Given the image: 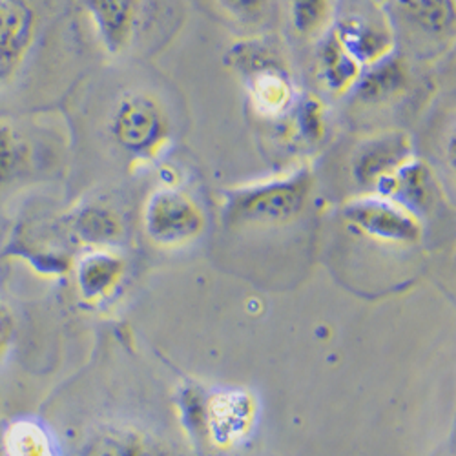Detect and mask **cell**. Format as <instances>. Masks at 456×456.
<instances>
[{
    "instance_id": "6da1fadb",
    "label": "cell",
    "mask_w": 456,
    "mask_h": 456,
    "mask_svg": "<svg viewBox=\"0 0 456 456\" xmlns=\"http://www.w3.org/2000/svg\"><path fill=\"white\" fill-rule=\"evenodd\" d=\"M59 19V0H0V108L15 101Z\"/></svg>"
},
{
    "instance_id": "9a60e30c",
    "label": "cell",
    "mask_w": 456,
    "mask_h": 456,
    "mask_svg": "<svg viewBox=\"0 0 456 456\" xmlns=\"http://www.w3.org/2000/svg\"><path fill=\"white\" fill-rule=\"evenodd\" d=\"M33 163V146L8 119L0 118V188H6L22 179Z\"/></svg>"
},
{
    "instance_id": "9c48e42d",
    "label": "cell",
    "mask_w": 456,
    "mask_h": 456,
    "mask_svg": "<svg viewBox=\"0 0 456 456\" xmlns=\"http://www.w3.org/2000/svg\"><path fill=\"white\" fill-rule=\"evenodd\" d=\"M79 6L106 55L119 57L134 45L144 0H79Z\"/></svg>"
},
{
    "instance_id": "ffe728a7",
    "label": "cell",
    "mask_w": 456,
    "mask_h": 456,
    "mask_svg": "<svg viewBox=\"0 0 456 456\" xmlns=\"http://www.w3.org/2000/svg\"><path fill=\"white\" fill-rule=\"evenodd\" d=\"M294 128L296 135L309 144L322 141L325 135V106L318 97L305 95L301 99L296 111Z\"/></svg>"
},
{
    "instance_id": "5bb4252c",
    "label": "cell",
    "mask_w": 456,
    "mask_h": 456,
    "mask_svg": "<svg viewBox=\"0 0 456 456\" xmlns=\"http://www.w3.org/2000/svg\"><path fill=\"white\" fill-rule=\"evenodd\" d=\"M71 231L75 238L94 248H108L123 238L125 226L111 208L90 205L73 216Z\"/></svg>"
},
{
    "instance_id": "8fae6325",
    "label": "cell",
    "mask_w": 456,
    "mask_h": 456,
    "mask_svg": "<svg viewBox=\"0 0 456 456\" xmlns=\"http://www.w3.org/2000/svg\"><path fill=\"white\" fill-rule=\"evenodd\" d=\"M409 86V68L396 52L379 62L367 66L354 86V95L365 104H387L398 101Z\"/></svg>"
},
{
    "instance_id": "ac0fdd59",
    "label": "cell",
    "mask_w": 456,
    "mask_h": 456,
    "mask_svg": "<svg viewBox=\"0 0 456 456\" xmlns=\"http://www.w3.org/2000/svg\"><path fill=\"white\" fill-rule=\"evenodd\" d=\"M210 3L226 22L259 29L269 24L276 0H210Z\"/></svg>"
},
{
    "instance_id": "277c9868",
    "label": "cell",
    "mask_w": 456,
    "mask_h": 456,
    "mask_svg": "<svg viewBox=\"0 0 456 456\" xmlns=\"http://www.w3.org/2000/svg\"><path fill=\"white\" fill-rule=\"evenodd\" d=\"M108 134L119 150L134 159H154L170 137L163 104L146 92H126L113 104Z\"/></svg>"
},
{
    "instance_id": "e0dca14e",
    "label": "cell",
    "mask_w": 456,
    "mask_h": 456,
    "mask_svg": "<svg viewBox=\"0 0 456 456\" xmlns=\"http://www.w3.org/2000/svg\"><path fill=\"white\" fill-rule=\"evenodd\" d=\"M88 456H167V452L135 431L119 429L110 431L94 442Z\"/></svg>"
},
{
    "instance_id": "30bf717a",
    "label": "cell",
    "mask_w": 456,
    "mask_h": 456,
    "mask_svg": "<svg viewBox=\"0 0 456 456\" xmlns=\"http://www.w3.org/2000/svg\"><path fill=\"white\" fill-rule=\"evenodd\" d=\"M330 29L363 69L396 52V35L386 13L382 17L351 13L332 24Z\"/></svg>"
},
{
    "instance_id": "3957f363",
    "label": "cell",
    "mask_w": 456,
    "mask_h": 456,
    "mask_svg": "<svg viewBox=\"0 0 456 456\" xmlns=\"http://www.w3.org/2000/svg\"><path fill=\"white\" fill-rule=\"evenodd\" d=\"M223 62L245 83L257 116L281 118L296 102L289 59L274 35L257 33L238 41L228 48Z\"/></svg>"
},
{
    "instance_id": "2e32d148",
    "label": "cell",
    "mask_w": 456,
    "mask_h": 456,
    "mask_svg": "<svg viewBox=\"0 0 456 456\" xmlns=\"http://www.w3.org/2000/svg\"><path fill=\"white\" fill-rule=\"evenodd\" d=\"M289 20L296 35L322 41L334 24L332 0H289Z\"/></svg>"
},
{
    "instance_id": "5b68a950",
    "label": "cell",
    "mask_w": 456,
    "mask_h": 456,
    "mask_svg": "<svg viewBox=\"0 0 456 456\" xmlns=\"http://www.w3.org/2000/svg\"><path fill=\"white\" fill-rule=\"evenodd\" d=\"M205 224V214L196 200L175 186L156 188L142 208L144 234L161 248H179L196 241Z\"/></svg>"
},
{
    "instance_id": "7a4b0ae2",
    "label": "cell",
    "mask_w": 456,
    "mask_h": 456,
    "mask_svg": "<svg viewBox=\"0 0 456 456\" xmlns=\"http://www.w3.org/2000/svg\"><path fill=\"white\" fill-rule=\"evenodd\" d=\"M313 170L297 165L283 175L228 190L223 201V219L228 226L267 228L294 223L309 205Z\"/></svg>"
},
{
    "instance_id": "d6986e66",
    "label": "cell",
    "mask_w": 456,
    "mask_h": 456,
    "mask_svg": "<svg viewBox=\"0 0 456 456\" xmlns=\"http://www.w3.org/2000/svg\"><path fill=\"white\" fill-rule=\"evenodd\" d=\"M8 456H55L50 436L31 422L13 424L6 435Z\"/></svg>"
},
{
    "instance_id": "7c38bea8",
    "label": "cell",
    "mask_w": 456,
    "mask_h": 456,
    "mask_svg": "<svg viewBox=\"0 0 456 456\" xmlns=\"http://www.w3.org/2000/svg\"><path fill=\"white\" fill-rule=\"evenodd\" d=\"M363 68L339 45L332 29L323 37L316 55V79L320 86L334 95H346L354 90Z\"/></svg>"
},
{
    "instance_id": "8992f818",
    "label": "cell",
    "mask_w": 456,
    "mask_h": 456,
    "mask_svg": "<svg viewBox=\"0 0 456 456\" xmlns=\"http://www.w3.org/2000/svg\"><path fill=\"white\" fill-rule=\"evenodd\" d=\"M341 216L356 232L389 245H416L424 236L420 217L398 205L396 201L367 192L349 200Z\"/></svg>"
},
{
    "instance_id": "44dd1931",
    "label": "cell",
    "mask_w": 456,
    "mask_h": 456,
    "mask_svg": "<svg viewBox=\"0 0 456 456\" xmlns=\"http://www.w3.org/2000/svg\"><path fill=\"white\" fill-rule=\"evenodd\" d=\"M13 334H15L13 314L4 303H0V358H3L4 353L8 351Z\"/></svg>"
},
{
    "instance_id": "4fadbf2b",
    "label": "cell",
    "mask_w": 456,
    "mask_h": 456,
    "mask_svg": "<svg viewBox=\"0 0 456 456\" xmlns=\"http://www.w3.org/2000/svg\"><path fill=\"white\" fill-rule=\"evenodd\" d=\"M125 274V261L108 248H94L85 254L75 269V280L81 296L88 301L106 297L119 285Z\"/></svg>"
},
{
    "instance_id": "ba28073f",
    "label": "cell",
    "mask_w": 456,
    "mask_h": 456,
    "mask_svg": "<svg viewBox=\"0 0 456 456\" xmlns=\"http://www.w3.org/2000/svg\"><path fill=\"white\" fill-rule=\"evenodd\" d=\"M412 156L411 137L403 130H379L354 146L351 174L362 188L374 190Z\"/></svg>"
},
{
    "instance_id": "52a82bcc",
    "label": "cell",
    "mask_w": 456,
    "mask_h": 456,
    "mask_svg": "<svg viewBox=\"0 0 456 456\" xmlns=\"http://www.w3.org/2000/svg\"><path fill=\"white\" fill-rule=\"evenodd\" d=\"M393 28L422 46H445L454 41V0H387L386 12Z\"/></svg>"
}]
</instances>
